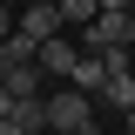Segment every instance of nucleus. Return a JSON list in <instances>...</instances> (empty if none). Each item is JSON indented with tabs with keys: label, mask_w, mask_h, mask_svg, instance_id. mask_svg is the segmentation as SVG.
Returning a JSON list of instances; mask_svg holds the SVG:
<instances>
[{
	"label": "nucleus",
	"mask_w": 135,
	"mask_h": 135,
	"mask_svg": "<svg viewBox=\"0 0 135 135\" xmlns=\"http://www.w3.org/2000/svg\"><path fill=\"white\" fill-rule=\"evenodd\" d=\"M122 128H128V135H135V108H128V115H122Z\"/></svg>",
	"instance_id": "11"
},
{
	"label": "nucleus",
	"mask_w": 135,
	"mask_h": 135,
	"mask_svg": "<svg viewBox=\"0 0 135 135\" xmlns=\"http://www.w3.org/2000/svg\"><path fill=\"white\" fill-rule=\"evenodd\" d=\"M128 34H135V14H95L81 27V47L88 54H108V47H128Z\"/></svg>",
	"instance_id": "2"
},
{
	"label": "nucleus",
	"mask_w": 135,
	"mask_h": 135,
	"mask_svg": "<svg viewBox=\"0 0 135 135\" xmlns=\"http://www.w3.org/2000/svg\"><path fill=\"white\" fill-rule=\"evenodd\" d=\"M47 135H95V95L54 88L47 95Z\"/></svg>",
	"instance_id": "1"
},
{
	"label": "nucleus",
	"mask_w": 135,
	"mask_h": 135,
	"mask_svg": "<svg viewBox=\"0 0 135 135\" xmlns=\"http://www.w3.org/2000/svg\"><path fill=\"white\" fill-rule=\"evenodd\" d=\"M41 81H47V68H41V61H14V68H7V88H14L20 101L41 95Z\"/></svg>",
	"instance_id": "6"
},
{
	"label": "nucleus",
	"mask_w": 135,
	"mask_h": 135,
	"mask_svg": "<svg viewBox=\"0 0 135 135\" xmlns=\"http://www.w3.org/2000/svg\"><path fill=\"white\" fill-rule=\"evenodd\" d=\"M95 14H101V0H61V20L68 27H88Z\"/></svg>",
	"instance_id": "8"
},
{
	"label": "nucleus",
	"mask_w": 135,
	"mask_h": 135,
	"mask_svg": "<svg viewBox=\"0 0 135 135\" xmlns=\"http://www.w3.org/2000/svg\"><path fill=\"white\" fill-rule=\"evenodd\" d=\"M41 135H47V128H41Z\"/></svg>",
	"instance_id": "13"
},
{
	"label": "nucleus",
	"mask_w": 135,
	"mask_h": 135,
	"mask_svg": "<svg viewBox=\"0 0 135 135\" xmlns=\"http://www.w3.org/2000/svg\"><path fill=\"white\" fill-rule=\"evenodd\" d=\"M128 14H135V7H128Z\"/></svg>",
	"instance_id": "14"
},
{
	"label": "nucleus",
	"mask_w": 135,
	"mask_h": 135,
	"mask_svg": "<svg viewBox=\"0 0 135 135\" xmlns=\"http://www.w3.org/2000/svg\"><path fill=\"white\" fill-rule=\"evenodd\" d=\"M108 74H115V68H108V54H88V47H81V61H74L68 88H81V95H101V88H108Z\"/></svg>",
	"instance_id": "5"
},
{
	"label": "nucleus",
	"mask_w": 135,
	"mask_h": 135,
	"mask_svg": "<svg viewBox=\"0 0 135 135\" xmlns=\"http://www.w3.org/2000/svg\"><path fill=\"white\" fill-rule=\"evenodd\" d=\"M20 34H27V41H54V34H68V20L47 0H27V7H20Z\"/></svg>",
	"instance_id": "3"
},
{
	"label": "nucleus",
	"mask_w": 135,
	"mask_h": 135,
	"mask_svg": "<svg viewBox=\"0 0 135 135\" xmlns=\"http://www.w3.org/2000/svg\"><path fill=\"white\" fill-rule=\"evenodd\" d=\"M95 135H128V128H95Z\"/></svg>",
	"instance_id": "12"
},
{
	"label": "nucleus",
	"mask_w": 135,
	"mask_h": 135,
	"mask_svg": "<svg viewBox=\"0 0 135 135\" xmlns=\"http://www.w3.org/2000/svg\"><path fill=\"white\" fill-rule=\"evenodd\" d=\"M101 95H108V108H122V115H128V108H135V68H115Z\"/></svg>",
	"instance_id": "7"
},
{
	"label": "nucleus",
	"mask_w": 135,
	"mask_h": 135,
	"mask_svg": "<svg viewBox=\"0 0 135 135\" xmlns=\"http://www.w3.org/2000/svg\"><path fill=\"white\" fill-rule=\"evenodd\" d=\"M34 61L47 68V74H74V61H81V41H74V34H54V41H41V54H34Z\"/></svg>",
	"instance_id": "4"
},
{
	"label": "nucleus",
	"mask_w": 135,
	"mask_h": 135,
	"mask_svg": "<svg viewBox=\"0 0 135 135\" xmlns=\"http://www.w3.org/2000/svg\"><path fill=\"white\" fill-rule=\"evenodd\" d=\"M14 101H20V95H14V88H7V81H0V122L14 115Z\"/></svg>",
	"instance_id": "9"
},
{
	"label": "nucleus",
	"mask_w": 135,
	"mask_h": 135,
	"mask_svg": "<svg viewBox=\"0 0 135 135\" xmlns=\"http://www.w3.org/2000/svg\"><path fill=\"white\" fill-rule=\"evenodd\" d=\"M128 7H135V0H101V14H128Z\"/></svg>",
	"instance_id": "10"
}]
</instances>
